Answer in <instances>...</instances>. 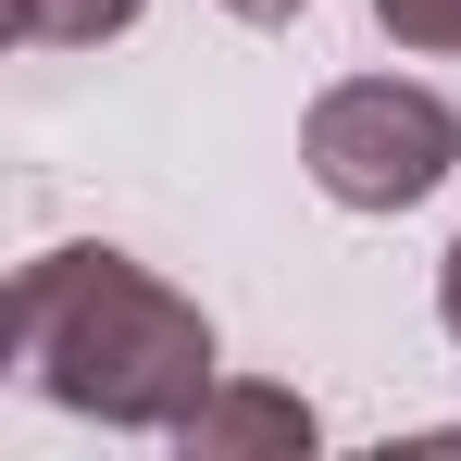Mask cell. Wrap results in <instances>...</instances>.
Wrapping results in <instances>:
<instances>
[{
  "mask_svg": "<svg viewBox=\"0 0 461 461\" xmlns=\"http://www.w3.org/2000/svg\"><path fill=\"white\" fill-rule=\"evenodd\" d=\"M0 349H13V386L25 399L76 411L100 437H175L225 386L212 312L187 300L175 275H150L138 249H113V237H63L38 262H13Z\"/></svg>",
  "mask_w": 461,
  "mask_h": 461,
  "instance_id": "cell-1",
  "label": "cell"
},
{
  "mask_svg": "<svg viewBox=\"0 0 461 461\" xmlns=\"http://www.w3.org/2000/svg\"><path fill=\"white\" fill-rule=\"evenodd\" d=\"M212 13H237V25H300L312 0H212Z\"/></svg>",
  "mask_w": 461,
  "mask_h": 461,
  "instance_id": "cell-7",
  "label": "cell"
},
{
  "mask_svg": "<svg viewBox=\"0 0 461 461\" xmlns=\"http://www.w3.org/2000/svg\"><path fill=\"white\" fill-rule=\"evenodd\" d=\"M437 324H449V349H461V237L437 249Z\"/></svg>",
  "mask_w": 461,
  "mask_h": 461,
  "instance_id": "cell-6",
  "label": "cell"
},
{
  "mask_svg": "<svg viewBox=\"0 0 461 461\" xmlns=\"http://www.w3.org/2000/svg\"><path fill=\"white\" fill-rule=\"evenodd\" d=\"M138 13H150V0H0V25H13L25 50H113Z\"/></svg>",
  "mask_w": 461,
  "mask_h": 461,
  "instance_id": "cell-4",
  "label": "cell"
},
{
  "mask_svg": "<svg viewBox=\"0 0 461 461\" xmlns=\"http://www.w3.org/2000/svg\"><path fill=\"white\" fill-rule=\"evenodd\" d=\"M175 449L187 461H312L324 449V411H312L300 386H275V375H225L175 424Z\"/></svg>",
  "mask_w": 461,
  "mask_h": 461,
  "instance_id": "cell-3",
  "label": "cell"
},
{
  "mask_svg": "<svg viewBox=\"0 0 461 461\" xmlns=\"http://www.w3.org/2000/svg\"><path fill=\"white\" fill-rule=\"evenodd\" d=\"M300 175L337 200V212H362V225L424 212V200L461 175V113H449V87H424V76H337V87H312V113H300Z\"/></svg>",
  "mask_w": 461,
  "mask_h": 461,
  "instance_id": "cell-2",
  "label": "cell"
},
{
  "mask_svg": "<svg viewBox=\"0 0 461 461\" xmlns=\"http://www.w3.org/2000/svg\"><path fill=\"white\" fill-rule=\"evenodd\" d=\"M375 25L411 63H461V0H375Z\"/></svg>",
  "mask_w": 461,
  "mask_h": 461,
  "instance_id": "cell-5",
  "label": "cell"
}]
</instances>
